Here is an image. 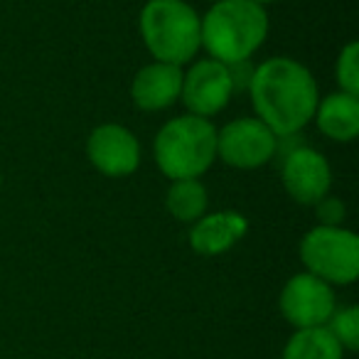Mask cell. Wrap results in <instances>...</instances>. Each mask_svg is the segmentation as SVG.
Masks as SVG:
<instances>
[{
    "label": "cell",
    "mask_w": 359,
    "mask_h": 359,
    "mask_svg": "<svg viewBox=\"0 0 359 359\" xmlns=\"http://www.w3.org/2000/svg\"><path fill=\"white\" fill-rule=\"evenodd\" d=\"M280 359H344V349L327 327H308L290 334Z\"/></svg>",
    "instance_id": "9a60e30c"
},
{
    "label": "cell",
    "mask_w": 359,
    "mask_h": 359,
    "mask_svg": "<svg viewBox=\"0 0 359 359\" xmlns=\"http://www.w3.org/2000/svg\"><path fill=\"white\" fill-rule=\"evenodd\" d=\"M315 217H318V224L323 226H342L344 217H347V207L342 200L327 195L315 205Z\"/></svg>",
    "instance_id": "ac0fdd59"
},
{
    "label": "cell",
    "mask_w": 359,
    "mask_h": 359,
    "mask_svg": "<svg viewBox=\"0 0 359 359\" xmlns=\"http://www.w3.org/2000/svg\"><path fill=\"white\" fill-rule=\"evenodd\" d=\"M318 130L330 140L352 143L359 135V96L332 91L318 101L313 116Z\"/></svg>",
    "instance_id": "4fadbf2b"
},
{
    "label": "cell",
    "mask_w": 359,
    "mask_h": 359,
    "mask_svg": "<svg viewBox=\"0 0 359 359\" xmlns=\"http://www.w3.org/2000/svg\"><path fill=\"white\" fill-rule=\"evenodd\" d=\"M249 231V219L236 210H222L205 215L192 224L187 241L197 256H222L231 251Z\"/></svg>",
    "instance_id": "7c38bea8"
},
{
    "label": "cell",
    "mask_w": 359,
    "mask_h": 359,
    "mask_svg": "<svg viewBox=\"0 0 359 359\" xmlns=\"http://www.w3.org/2000/svg\"><path fill=\"white\" fill-rule=\"evenodd\" d=\"M325 327L337 339L344 352H357L359 349V308L357 305H342V308L337 305Z\"/></svg>",
    "instance_id": "2e32d148"
},
{
    "label": "cell",
    "mask_w": 359,
    "mask_h": 359,
    "mask_svg": "<svg viewBox=\"0 0 359 359\" xmlns=\"http://www.w3.org/2000/svg\"><path fill=\"white\" fill-rule=\"evenodd\" d=\"M226 69H229L234 94H239V91H249L251 76H254V65H251V60L236 62V65H226Z\"/></svg>",
    "instance_id": "d6986e66"
},
{
    "label": "cell",
    "mask_w": 359,
    "mask_h": 359,
    "mask_svg": "<svg viewBox=\"0 0 359 359\" xmlns=\"http://www.w3.org/2000/svg\"><path fill=\"white\" fill-rule=\"evenodd\" d=\"M165 207L172 215V219L182 224H195L200 217L207 215L210 195L202 180H172L165 195Z\"/></svg>",
    "instance_id": "5bb4252c"
},
{
    "label": "cell",
    "mask_w": 359,
    "mask_h": 359,
    "mask_svg": "<svg viewBox=\"0 0 359 359\" xmlns=\"http://www.w3.org/2000/svg\"><path fill=\"white\" fill-rule=\"evenodd\" d=\"M182 67L165 65V62H150L143 69L135 72L130 81V99L138 111H165L180 101L182 91Z\"/></svg>",
    "instance_id": "8fae6325"
},
{
    "label": "cell",
    "mask_w": 359,
    "mask_h": 359,
    "mask_svg": "<svg viewBox=\"0 0 359 359\" xmlns=\"http://www.w3.org/2000/svg\"><path fill=\"white\" fill-rule=\"evenodd\" d=\"M280 182L290 200L298 205L315 207L332 187V168L320 150L298 143L280 160Z\"/></svg>",
    "instance_id": "9c48e42d"
},
{
    "label": "cell",
    "mask_w": 359,
    "mask_h": 359,
    "mask_svg": "<svg viewBox=\"0 0 359 359\" xmlns=\"http://www.w3.org/2000/svg\"><path fill=\"white\" fill-rule=\"evenodd\" d=\"M305 271L334 285H352L359 278V236L344 226H313L300 241Z\"/></svg>",
    "instance_id": "5b68a950"
},
{
    "label": "cell",
    "mask_w": 359,
    "mask_h": 359,
    "mask_svg": "<svg viewBox=\"0 0 359 359\" xmlns=\"http://www.w3.org/2000/svg\"><path fill=\"white\" fill-rule=\"evenodd\" d=\"M210 3H219V0H210Z\"/></svg>",
    "instance_id": "7402d4cb"
},
{
    "label": "cell",
    "mask_w": 359,
    "mask_h": 359,
    "mask_svg": "<svg viewBox=\"0 0 359 359\" xmlns=\"http://www.w3.org/2000/svg\"><path fill=\"white\" fill-rule=\"evenodd\" d=\"M251 3H256V6H261V8H266V6H271V3H278V0H251Z\"/></svg>",
    "instance_id": "ffe728a7"
},
{
    "label": "cell",
    "mask_w": 359,
    "mask_h": 359,
    "mask_svg": "<svg viewBox=\"0 0 359 359\" xmlns=\"http://www.w3.org/2000/svg\"><path fill=\"white\" fill-rule=\"evenodd\" d=\"M153 158L172 180H200L217 160V126L200 116H175L155 133Z\"/></svg>",
    "instance_id": "277c9868"
},
{
    "label": "cell",
    "mask_w": 359,
    "mask_h": 359,
    "mask_svg": "<svg viewBox=\"0 0 359 359\" xmlns=\"http://www.w3.org/2000/svg\"><path fill=\"white\" fill-rule=\"evenodd\" d=\"M138 30L155 62L185 67L202 50L200 13L185 0H148L138 15Z\"/></svg>",
    "instance_id": "3957f363"
},
{
    "label": "cell",
    "mask_w": 359,
    "mask_h": 359,
    "mask_svg": "<svg viewBox=\"0 0 359 359\" xmlns=\"http://www.w3.org/2000/svg\"><path fill=\"white\" fill-rule=\"evenodd\" d=\"M86 158L106 177H128L140 168V143L121 123H101L86 138Z\"/></svg>",
    "instance_id": "30bf717a"
},
{
    "label": "cell",
    "mask_w": 359,
    "mask_h": 359,
    "mask_svg": "<svg viewBox=\"0 0 359 359\" xmlns=\"http://www.w3.org/2000/svg\"><path fill=\"white\" fill-rule=\"evenodd\" d=\"M249 96L256 118L278 138L298 135L313 121L320 101L313 72L293 57H271L254 67Z\"/></svg>",
    "instance_id": "6da1fadb"
},
{
    "label": "cell",
    "mask_w": 359,
    "mask_h": 359,
    "mask_svg": "<svg viewBox=\"0 0 359 359\" xmlns=\"http://www.w3.org/2000/svg\"><path fill=\"white\" fill-rule=\"evenodd\" d=\"M334 308H337L334 288L308 271L290 276L278 295L280 315L295 330L325 327Z\"/></svg>",
    "instance_id": "52a82bcc"
},
{
    "label": "cell",
    "mask_w": 359,
    "mask_h": 359,
    "mask_svg": "<svg viewBox=\"0 0 359 359\" xmlns=\"http://www.w3.org/2000/svg\"><path fill=\"white\" fill-rule=\"evenodd\" d=\"M278 135L256 116H241L217 128V158L236 170H256L276 158Z\"/></svg>",
    "instance_id": "8992f818"
},
{
    "label": "cell",
    "mask_w": 359,
    "mask_h": 359,
    "mask_svg": "<svg viewBox=\"0 0 359 359\" xmlns=\"http://www.w3.org/2000/svg\"><path fill=\"white\" fill-rule=\"evenodd\" d=\"M0 190H3V172H0Z\"/></svg>",
    "instance_id": "44dd1931"
},
{
    "label": "cell",
    "mask_w": 359,
    "mask_h": 359,
    "mask_svg": "<svg viewBox=\"0 0 359 359\" xmlns=\"http://www.w3.org/2000/svg\"><path fill=\"white\" fill-rule=\"evenodd\" d=\"M231 96H234V86H231L229 69L212 57L192 62L190 69L182 74L180 101L185 104L187 114L212 121V116L222 114L229 106Z\"/></svg>",
    "instance_id": "ba28073f"
},
{
    "label": "cell",
    "mask_w": 359,
    "mask_h": 359,
    "mask_svg": "<svg viewBox=\"0 0 359 359\" xmlns=\"http://www.w3.org/2000/svg\"><path fill=\"white\" fill-rule=\"evenodd\" d=\"M334 81H337L339 91L359 96V45L357 42H347V45L339 50V57H337V62H334Z\"/></svg>",
    "instance_id": "e0dca14e"
},
{
    "label": "cell",
    "mask_w": 359,
    "mask_h": 359,
    "mask_svg": "<svg viewBox=\"0 0 359 359\" xmlns=\"http://www.w3.org/2000/svg\"><path fill=\"white\" fill-rule=\"evenodd\" d=\"M202 50L222 65L246 62L269 37V13L251 0H219L200 18Z\"/></svg>",
    "instance_id": "7a4b0ae2"
}]
</instances>
